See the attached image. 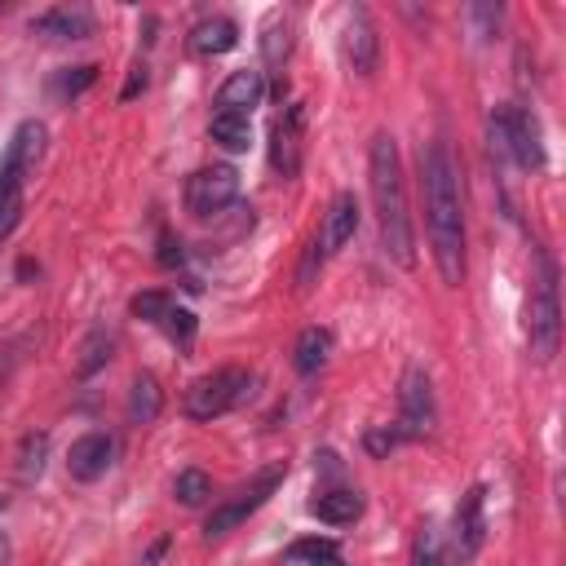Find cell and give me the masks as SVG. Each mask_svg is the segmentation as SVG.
Segmentation results:
<instances>
[{
  "mask_svg": "<svg viewBox=\"0 0 566 566\" xmlns=\"http://www.w3.org/2000/svg\"><path fill=\"white\" fill-rule=\"evenodd\" d=\"M358 199H354V190H340L332 203H327V212H323V230H318V248H323V256H332V252H340L354 234H358Z\"/></svg>",
  "mask_w": 566,
  "mask_h": 566,
  "instance_id": "cell-15",
  "label": "cell"
},
{
  "mask_svg": "<svg viewBox=\"0 0 566 566\" xmlns=\"http://www.w3.org/2000/svg\"><path fill=\"white\" fill-rule=\"evenodd\" d=\"M181 261H186L181 243H177V239L164 230V234H159V265H168V270H172V265H181Z\"/></svg>",
  "mask_w": 566,
  "mask_h": 566,
  "instance_id": "cell-33",
  "label": "cell"
},
{
  "mask_svg": "<svg viewBox=\"0 0 566 566\" xmlns=\"http://www.w3.org/2000/svg\"><path fill=\"white\" fill-rule=\"evenodd\" d=\"M420 190H424V234L447 287L464 283V199H460V164L447 142H429L420 150Z\"/></svg>",
  "mask_w": 566,
  "mask_h": 566,
  "instance_id": "cell-1",
  "label": "cell"
},
{
  "mask_svg": "<svg viewBox=\"0 0 566 566\" xmlns=\"http://www.w3.org/2000/svg\"><path fill=\"white\" fill-rule=\"evenodd\" d=\"M526 340H531V358H539V363H548L557 354V340H562L557 265L544 248L535 252V279H531V296H526Z\"/></svg>",
  "mask_w": 566,
  "mask_h": 566,
  "instance_id": "cell-4",
  "label": "cell"
},
{
  "mask_svg": "<svg viewBox=\"0 0 566 566\" xmlns=\"http://www.w3.org/2000/svg\"><path fill=\"white\" fill-rule=\"evenodd\" d=\"M186 44H190L195 57H221V53H230L239 44V27H234V18L212 13V18H199L190 27V40Z\"/></svg>",
  "mask_w": 566,
  "mask_h": 566,
  "instance_id": "cell-16",
  "label": "cell"
},
{
  "mask_svg": "<svg viewBox=\"0 0 566 566\" xmlns=\"http://www.w3.org/2000/svg\"><path fill=\"white\" fill-rule=\"evenodd\" d=\"M172 495H177L186 509H199V504H208V495H212V478H208L203 469H181L177 482H172Z\"/></svg>",
  "mask_w": 566,
  "mask_h": 566,
  "instance_id": "cell-27",
  "label": "cell"
},
{
  "mask_svg": "<svg viewBox=\"0 0 566 566\" xmlns=\"http://www.w3.org/2000/svg\"><path fill=\"white\" fill-rule=\"evenodd\" d=\"M394 447H398V433H394V429H376V433H367V451L385 455V451H394Z\"/></svg>",
  "mask_w": 566,
  "mask_h": 566,
  "instance_id": "cell-35",
  "label": "cell"
},
{
  "mask_svg": "<svg viewBox=\"0 0 566 566\" xmlns=\"http://www.w3.org/2000/svg\"><path fill=\"white\" fill-rule=\"evenodd\" d=\"M367 190L380 226V248L394 265L411 270L416 265V230L407 212V186H402V159L394 133H376L367 146Z\"/></svg>",
  "mask_w": 566,
  "mask_h": 566,
  "instance_id": "cell-2",
  "label": "cell"
},
{
  "mask_svg": "<svg viewBox=\"0 0 566 566\" xmlns=\"http://www.w3.org/2000/svg\"><path fill=\"white\" fill-rule=\"evenodd\" d=\"M4 557H9V544H4V535H0V566H4Z\"/></svg>",
  "mask_w": 566,
  "mask_h": 566,
  "instance_id": "cell-36",
  "label": "cell"
},
{
  "mask_svg": "<svg viewBox=\"0 0 566 566\" xmlns=\"http://www.w3.org/2000/svg\"><path fill=\"white\" fill-rule=\"evenodd\" d=\"M128 310H133V318L159 323V318L172 310V296H168V292H159V287H150V292H137V296L128 301Z\"/></svg>",
  "mask_w": 566,
  "mask_h": 566,
  "instance_id": "cell-30",
  "label": "cell"
},
{
  "mask_svg": "<svg viewBox=\"0 0 566 566\" xmlns=\"http://www.w3.org/2000/svg\"><path fill=\"white\" fill-rule=\"evenodd\" d=\"M491 155L517 164L522 172H539L544 168V133H539V119L517 106V102H504L491 111Z\"/></svg>",
  "mask_w": 566,
  "mask_h": 566,
  "instance_id": "cell-5",
  "label": "cell"
},
{
  "mask_svg": "<svg viewBox=\"0 0 566 566\" xmlns=\"http://www.w3.org/2000/svg\"><path fill=\"white\" fill-rule=\"evenodd\" d=\"M93 80H97V66H93V62L66 66V71H57V75L49 80V97H53V102H75L84 88H93Z\"/></svg>",
  "mask_w": 566,
  "mask_h": 566,
  "instance_id": "cell-24",
  "label": "cell"
},
{
  "mask_svg": "<svg viewBox=\"0 0 566 566\" xmlns=\"http://www.w3.org/2000/svg\"><path fill=\"white\" fill-rule=\"evenodd\" d=\"M283 473H287V464H270V469H261L248 486H239L230 500H221L208 517H203V539H221V535H230L239 522H248L274 491H279V482H283Z\"/></svg>",
  "mask_w": 566,
  "mask_h": 566,
  "instance_id": "cell-8",
  "label": "cell"
},
{
  "mask_svg": "<svg viewBox=\"0 0 566 566\" xmlns=\"http://www.w3.org/2000/svg\"><path fill=\"white\" fill-rule=\"evenodd\" d=\"M44 124L40 119H22L4 146V159H0V243L18 230L22 221V195H27V177H35L40 159H44Z\"/></svg>",
  "mask_w": 566,
  "mask_h": 566,
  "instance_id": "cell-3",
  "label": "cell"
},
{
  "mask_svg": "<svg viewBox=\"0 0 566 566\" xmlns=\"http://www.w3.org/2000/svg\"><path fill=\"white\" fill-rule=\"evenodd\" d=\"M239 199V172L230 164H208L199 172H190L186 181V208L195 217H217Z\"/></svg>",
  "mask_w": 566,
  "mask_h": 566,
  "instance_id": "cell-9",
  "label": "cell"
},
{
  "mask_svg": "<svg viewBox=\"0 0 566 566\" xmlns=\"http://www.w3.org/2000/svg\"><path fill=\"white\" fill-rule=\"evenodd\" d=\"M44 460H49V433L31 429L18 447V482H35L44 473Z\"/></svg>",
  "mask_w": 566,
  "mask_h": 566,
  "instance_id": "cell-25",
  "label": "cell"
},
{
  "mask_svg": "<svg viewBox=\"0 0 566 566\" xmlns=\"http://www.w3.org/2000/svg\"><path fill=\"white\" fill-rule=\"evenodd\" d=\"M159 327L168 332V340H172L177 349H190V345H195V327H199V323H195V314H190V310L172 305V310L159 318Z\"/></svg>",
  "mask_w": 566,
  "mask_h": 566,
  "instance_id": "cell-29",
  "label": "cell"
},
{
  "mask_svg": "<svg viewBox=\"0 0 566 566\" xmlns=\"http://www.w3.org/2000/svg\"><path fill=\"white\" fill-rule=\"evenodd\" d=\"M0 13H4V4H0Z\"/></svg>",
  "mask_w": 566,
  "mask_h": 566,
  "instance_id": "cell-38",
  "label": "cell"
},
{
  "mask_svg": "<svg viewBox=\"0 0 566 566\" xmlns=\"http://www.w3.org/2000/svg\"><path fill=\"white\" fill-rule=\"evenodd\" d=\"M287 53H292V18L274 13L265 22V31H261V57H265V66H283Z\"/></svg>",
  "mask_w": 566,
  "mask_h": 566,
  "instance_id": "cell-22",
  "label": "cell"
},
{
  "mask_svg": "<svg viewBox=\"0 0 566 566\" xmlns=\"http://www.w3.org/2000/svg\"><path fill=\"white\" fill-rule=\"evenodd\" d=\"M164 411V389L150 371H137L133 385H128V402H124V416L128 424H155Z\"/></svg>",
  "mask_w": 566,
  "mask_h": 566,
  "instance_id": "cell-18",
  "label": "cell"
},
{
  "mask_svg": "<svg viewBox=\"0 0 566 566\" xmlns=\"http://www.w3.org/2000/svg\"><path fill=\"white\" fill-rule=\"evenodd\" d=\"M486 544V486L473 482L460 504H455V522H451V548H455V562L469 566Z\"/></svg>",
  "mask_w": 566,
  "mask_h": 566,
  "instance_id": "cell-10",
  "label": "cell"
},
{
  "mask_svg": "<svg viewBox=\"0 0 566 566\" xmlns=\"http://www.w3.org/2000/svg\"><path fill=\"white\" fill-rule=\"evenodd\" d=\"M318 270H323V248H318V239H310L305 261H301V274H296V279H301V292L314 283V274H318Z\"/></svg>",
  "mask_w": 566,
  "mask_h": 566,
  "instance_id": "cell-32",
  "label": "cell"
},
{
  "mask_svg": "<svg viewBox=\"0 0 566 566\" xmlns=\"http://www.w3.org/2000/svg\"><path fill=\"white\" fill-rule=\"evenodd\" d=\"M469 22H473L478 40H495V31L504 22V9L500 4H469Z\"/></svg>",
  "mask_w": 566,
  "mask_h": 566,
  "instance_id": "cell-31",
  "label": "cell"
},
{
  "mask_svg": "<svg viewBox=\"0 0 566 566\" xmlns=\"http://www.w3.org/2000/svg\"><path fill=\"white\" fill-rule=\"evenodd\" d=\"M327 354H332V332H327V327H305V332L296 336L292 367H296L301 376H314V371L327 363Z\"/></svg>",
  "mask_w": 566,
  "mask_h": 566,
  "instance_id": "cell-20",
  "label": "cell"
},
{
  "mask_svg": "<svg viewBox=\"0 0 566 566\" xmlns=\"http://www.w3.org/2000/svg\"><path fill=\"white\" fill-rule=\"evenodd\" d=\"M411 566H447V553H442V531L433 522H424L411 539Z\"/></svg>",
  "mask_w": 566,
  "mask_h": 566,
  "instance_id": "cell-28",
  "label": "cell"
},
{
  "mask_svg": "<svg viewBox=\"0 0 566 566\" xmlns=\"http://www.w3.org/2000/svg\"><path fill=\"white\" fill-rule=\"evenodd\" d=\"M261 97H265V75L252 71V66H243V71H234V75L217 88V111H226V115H248L252 106H261Z\"/></svg>",
  "mask_w": 566,
  "mask_h": 566,
  "instance_id": "cell-17",
  "label": "cell"
},
{
  "mask_svg": "<svg viewBox=\"0 0 566 566\" xmlns=\"http://www.w3.org/2000/svg\"><path fill=\"white\" fill-rule=\"evenodd\" d=\"M111 349H115V336H111L106 327L88 332V336H84V345H80V358H75V376H80V380H88L93 371H102V367L111 363Z\"/></svg>",
  "mask_w": 566,
  "mask_h": 566,
  "instance_id": "cell-23",
  "label": "cell"
},
{
  "mask_svg": "<svg viewBox=\"0 0 566 566\" xmlns=\"http://www.w3.org/2000/svg\"><path fill=\"white\" fill-rule=\"evenodd\" d=\"M111 464H115V438H111L106 429L80 433V438L71 442V451H66V473H71L75 482H97Z\"/></svg>",
  "mask_w": 566,
  "mask_h": 566,
  "instance_id": "cell-12",
  "label": "cell"
},
{
  "mask_svg": "<svg viewBox=\"0 0 566 566\" xmlns=\"http://www.w3.org/2000/svg\"><path fill=\"white\" fill-rule=\"evenodd\" d=\"M292 566H318L327 557H340V544L336 539H323V535H305V539H292L287 553H283Z\"/></svg>",
  "mask_w": 566,
  "mask_h": 566,
  "instance_id": "cell-26",
  "label": "cell"
},
{
  "mask_svg": "<svg viewBox=\"0 0 566 566\" xmlns=\"http://www.w3.org/2000/svg\"><path fill=\"white\" fill-rule=\"evenodd\" d=\"M252 389V371L248 367H217L199 380H190L186 398H181V411L190 420H217L226 411H234Z\"/></svg>",
  "mask_w": 566,
  "mask_h": 566,
  "instance_id": "cell-6",
  "label": "cell"
},
{
  "mask_svg": "<svg viewBox=\"0 0 566 566\" xmlns=\"http://www.w3.org/2000/svg\"><path fill=\"white\" fill-rule=\"evenodd\" d=\"M301 119H305V111L292 102L270 124V168L279 177H296L301 172Z\"/></svg>",
  "mask_w": 566,
  "mask_h": 566,
  "instance_id": "cell-14",
  "label": "cell"
},
{
  "mask_svg": "<svg viewBox=\"0 0 566 566\" xmlns=\"http://www.w3.org/2000/svg\"><path fill=\"white\" fill-rule=\"evenodd\" d=\"M305 509H310V517H318L327 526H354L363 517V495L358 491H323Z\"/></svg>",
  "mask_w": 566,
  "mask_h": 566,
  "instance_id": "cell-19",
  "label": "cell"
},
{
  "mask_svg": "<svg viewBox=\"0 0 566 566\" xmlns=\"http://www.w3.org/2000/svg\"><path fill=\"white\" fill-rule=\"evenodd\" d=\"M345 62L358 71V75H376V62H380V35H376V22H371V9L367 4H354L345 9Z\"/></svg>",
  "mask_w": 566,
  "mask_h": 566,
  "instance_id": "cell-11",
  "label": "cell"
},
{
  "mask_svg": "<svg viewBox=\"0 0 566 566\" xmlns=\"http://www.w3.org/2000/svg\"><path fill=\"white\" fill-rule=\"evenodd\" d=\"M398 442H424L438 429V402H433V380L424 367H407L398 385V420L389 424Z\"/></svg>",
  "mask_w": 566,
  "mask_h": 566,
  "instance_id": "cell-7",
  "label": "cell"
},
{
  "mask_svg": "<svg viewBox=\"0 0 566 566\" xmlns=\"http://www.w3.org/2000/svg\"><path fill=\"white\" fill-rule=\"evenodd\" d=\"M208 137H212L221 150L239 155V150L252 146V124H248V115H226V111H217L212 124H208Z\"/></svg>",
  "mask_w": 566,
  "mask_h": 566,
  "instance_id": "cell-21",
  "label": "cell"
},
{
  "mask_svg": "<svg viewBox=\"0 0 566 566\" xmlns=\"http://www.w3.org/2000/svg\"><path fill=\"white\" fill-rule=\"evenodd\" d=\"M93 31H97V18H93V9H84V4H57V9H44V13L31 18V35L53 40V44L88 40Z\"/></svg>",
  "mask_w": 566,
  "mask_h": 566,
  "instance_id": "cell-13",
  "label": "cell"
},
{
  "mask_svg": "<svg viewBox=\"0 0 566 566\" xmlns=\"http://www.w3.org/2000/svg\"><path fill=\"white\" fill-rule=\"evenodd\" d=\"M318 566H345V562H340V557H327V562H318Z\"/></svg>",
  "mask_w": 566,
  "mask_h": 566,
  "instance_id": "cell-37",
  "label": "cell"
},
{
  "mask_svg": "<svg viewBox=\"0 0 566 566\" xmlns=\"http://www.w3.org/2000/svg\"><path fill=\"white\" fill-rule=\"evenodd\" d=\"M142 88H146V62H137V66L128 71V84L119 88V102H133V97H137Z\"/></svg>",
  "mask_w": 566,
  "mask_h": 566,
  "instance_id": "cell-34",
  "label": "cell"
}]
</instances>
